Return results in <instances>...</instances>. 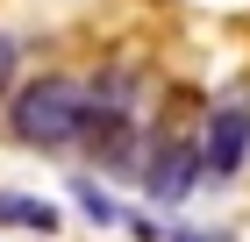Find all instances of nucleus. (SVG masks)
<instances>
[{
  "instance_id": "obj_1",
  "label": "nucleus",
  "mask_w": 250,
  "mask_h": 242,
  "mask_svg": "<svg viewBox=\"0 0 250 242\" xmlns=\"http://www.w3.org/2000/svg\"><path fill=\"white\" fill-rule=\"evenodd\" d=\"M7 121H15V135L29 149H64V143H79V129H86V86L64 78V72H50V78H36V86L15 93Z\"/></svg>"
},
{
  "instance_id": "obj_2",
  "label": "nucleus",
  "mask_w": 250,
  "mask_h": 242,
  "mask_svg": "<svg viewBox=\"0 0 250 242\" xmlns=\"http://www.w3.org/2000/svg\"><path fill=\"white\" fill-rule=\"evenodd\" d=\"M136 178H143L150 206H179L193 186H200V143H186V135H157V149L136 164Z\"/></svg>"
},
{
  "instance_id": "obj_7",
  "label": "nucleus",
  "mask_w": 250,
  "mask_h": 242,
  "mask_svg": "<svg viewBox=\"0 0 250 242\" xmlns=\"http://www.w3.org/2000/svg\"><path fill=\"white\" fill-rule=\"evenodd\" d=\"M15 57H21V50H15V36H7V29H0V93H7V86H15Z\"/></svg>"
},
{
  "instance_id": "obj_6",
  "label": "nucleus",
  "mask_w": 250,
  "mask_h": 242,
  "mask_svg": "<svg viewBox=\"0 0 250 242\" xmlns=\"http://www.w3.org/2000/svg\"><path fill=\"white\" fill-rule=\"evenodd\" d=\"M157 242H229V228H157Z\"/></svg>"
},
{
  "instance_id": "obj_3",
  "label": "nucleus",
  "mask_w": 250,
  "mask_h": 242,
  "mask_svg": "<svg viewBox=\"0 0 250 242\" xmlns=\"http://www.w3.org/2000/svg\"><path fill=\"white\" fill-rule=\"evenodd\" d=\"M243 149H250V107L243 100H222L208 114V135H200V178H236L243 171Z\"/></svg>"
},
{
  "instance_id": "obj_4",
  "label": "nucleus",
  "mask_w": 250,
  "mask_h": 242,
  "mask_svg": "<svg viewBox=\"0 0 250 242\" xmlns=\"http://www.w3.org/2000/svg\"><path fill=\"white\" fill-rule=\"evenodd\" d=\"M0 221L36 228V235H58V206H50V200H29V192H0Z\"/></svg>"
},
{
  "instance_id": "obj_5",
  "label": "nucleus",
  "mask_w": 250,
  "mask_h": 242,
  "mask_svg": "<svg viewBox=\"0 0 250 242\" xmlns=\"http://www.w3.org/2000/svg\"><path fill=\"white\" fill-rule=\"evenodd\" d=\"M72 200H79V214H86L93 228H122V221H129V214H122V206L93 186V178H72Z\"/></svg>"
}]
</instances>
